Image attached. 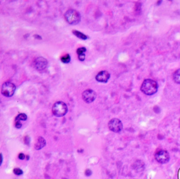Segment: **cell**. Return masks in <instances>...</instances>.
Returning <instances> with one entry per match:
<instances>
[{"label": "cell", "instance_id": "e0dca14e", "mask_svg": "<svg viewBox=\"0 0 180 179\" xmlns=\"http://www.w3.org/2000/svg\"><path fill=\"white\" fill-rule=\"evenodd\" d=\"M78 59L79 60H80V61H84V60H85V55L84 54L78 55Z\"/></svg>", "mask_w": 180, "mask_h": 179}, {"label": "cell", "instance_id": "3957f363", "mask_svg": "<svg viewBox=\"0 0 180 179\" xmlns=\"http://www.w3.org/2000/svg\"><path fill=\"white\" fill-rule=\"evenodd\" d=\"M53 114L56 117H63L67 113V106L64 102H56L52 108Z\"/></svg>", "mask_w": 180, "mask_h": 179}, {"label": "cell", "instance_id": "44dd1931", "mask_svg": "<svg viewBox=\"0 0 180 179\" xmlns=\"http://www.w3.org/2000/svg\"><path fill=\"white\" fill-rule=\"evenodd\" d=\"M2 154H1V164H2Z\"/></svg>", "mask_w": 180, "mask_h": 179}, {"label": "cell", "instance_id": "7c38bea8", "mask_svg": "<svg viewBox=\"0 0 180 179\" xmlns=\"http://www.w3.org/2000/svg\"><path fill=\"white\" fill-rule=\"evenodd\" d=\"M173 78L175 83L180 84V69H178L177 70L175 71L174 74L173 75Z\"/></svg>", "mask_w": 180, "mask_h": 179}, {"label": "cell", "instance_id": "52a82bcc", "mask_svg": "<svg viewBox=\"0 0 180 179\" xmlns=\"http://www.w3.org/2000/svg\"><path fill=\"white\" fill-rule=\"evenodd\" d=\"M96 97H97L96 93H95L94 90H87L84 91L82 94L83 100L87 104L92 103V102L96 99Z\"/></svg>", "mask_w": 180, "mask_h": 179}, {"label": "cell", "instance_id": "8fae6325", "mask_svg": "<svg viewBox=\"0 0 180 179\" xmlns=\"http://www.w3.org/2000/svg\"><path fill=\"white\" fill-rule=\"evenodd\" d=\"M72 32H73V33H74V35L78 37V38L80 39V40H87V39H88V36H86L85 34L82 33L81 32H79V31H77V30H73Z\"/></svg>", "mask_w": 180, "mask_h": 179}, {"label": "cell", "instance_id": "277c9868", "mask_svg": "<svg viewBox=\"0 0 180 179\" xmlns=\"http://www.w3.org/2000/svg\"><path fill=\"white\" fill-rule=\"evenodd\" d=\"M16 89H17V87H16L15 84H12V82L7 81V82L4 83L2 86V94L5 97H10L14 94Z\"/></svg>", "mask_w": 180, "mask_h": 179}, {"label": "cell", "instance_id": "4fadbf2b", "mask_svg": "<svg viewBox=\"0 0 180 179\" xmlns=\"http://www.w3.org/2000/svg\"><path fill=\"white\" fill-rule=\"evenodd\" d=\"M27 119V116L25 114H19L16 118V121H20V120H26Z\"/></svg>", "mask_w": 180, "mask_h": 179}, {"label": "cell", "instance_id": "9c48e42d", "mask_svg": "<svg viewBox=\"0 0 180 179\" xmlns=\"http://www.w3.org/2000/svg\"><path fill=\"white\" fill-rule=\"evenodd\" d=\"M110 75L109 73L107 70H102L100 72H99L98 74H97L96 79L97 81L100 83H107L108 81V80L110 79Z\"/></svg>", "mask_w": 180, "mask_h": 179}, {"label": "cell", "instance_id": "ac0fdd59", "mask_svg": "<svg viewBox=\"0 0 180 179\" xmlns=\"http://www.w3.org/2000/svg\"><path fill=\"white\" fill-rule=\"evenodd\" d=\"M16 128H18V129L22 128V123H20V121H16Z\"/></svg>", "mask_w": 180, "mask_h": 179}, {"label": "cell", "instance_id": "30bf717a", "mask_svg": "<svg viewBox=\"0 0 180 179\" xmlns=\"http://www.w3.org/2000/svg\"><path fill=\"white\" fill-rule=\"evenodd\" d=\"M45 145H46V141H45V139L43 138H42V137H40V138H38L37 143L35 145V148L36 150H40L43 148Z\"/></svg>", "mask_w": 180, "mask_h": 179}, {"label": "cell", "instance_id": "ffe728a7", "mask_svg": "<svg viewBox=\"0 0 180 179\" xmlns=\"http://www.w3.org/2000/svg\"><path fill=\"white\" fill-rule=\"evenodd\" d=\"M91 173H92L91 171L89 170V169H87V170H86V172H85L86 175H87V176H89V175H90V174H91Z\"/></svg>", "mask_w": 180, "mask_h": 179}, {"label": "cell", "instance_id": "6da1fadb", "mask_svg": "<svg viewBox=\"0 0 180 179\" xmlns=\"http://www.w3.org/2000/svg\"><path fill=\"white\" fill-rule=\"evenodd\" d=\"M158 86L156 81L151 79H146L143 81L142 86H141V90L145 95H153L156 94L158 91Z\"/></svg>", "mask_w": 180, "mask_h": 179}, {"label": "cell", "instance_id": "2e32d148", "mask_svg": "<svg viewBox=\"0 0 180 179\" xmlns=\"http://www.w3.org/2000/svg\"><path fill=\"white\" fill-rule=\"evenodd\" d=\"M13 172H14V174L17 175H20L22 174V171L19 168H15L13 170Z\"/></svg>", "mask_w": 180, "mask_h": 179}, {"label": "cell", "instance_id": "8992f818", "mask_svg": "<svg viewBox=\"0 0 180 179\" xmlns=\"http://www.w3.org/2000/svg\"><path fill=\"white\" fill-rule=\"evenodd\" d=\"M108 128H109L110 131H113V132L119 133L123 128L122 122L118 118H113L108 123Z\"/></svg>", "mask_w": 180, "mask_h": 179}, {"label": "cell", "instance_id": "9a60e30c", "mask_svg": "<svg viewBox=\"0 0 180 179\" xmlns=\"http://www.w3.org/2000/svg\"><path fill=\"white\" fill-rule=\"evenodd\" d=\"M86 48H84V47H80V48H78L77 50V53L78 55H80V54H84V53L86 52Z\"/></svg>", "mask_w": 180, "mask_h": 179}, {"label": "cell", "instance_id": "7a4b0ae2", "mask_svg": "<svg viewBox=\"0 0 180 179\" xmlns=\"http://www.w3.org/2000/svg\"><path fill=\"white\" fill-rule=\"evenodd\" d=\"M66 22L71 25H77L80 22V15L75 9H68L64 15Z\"/></svg>", "mask_w": 180, "mask_h": 179}, {"label": "cell", "instance_id": "5b68a950", "mask_svg": "<svg viewBox=\"0 0 180 179\" xmlns=\"http://www.w3.org/2000/svg\"><path fill=\"white\" fill-rule=\"evenodd\" d=\"M155 158L158 163L165 164L169 162L170 156L169 154L167 151L165 150H159L157 151L155 154Z\"/></svg>", "mask_w": 180, "mask_h": 179}, {"label": "cell", "instance_id": "ba28073f", "mask_svg": "<svg viewBox=\"0 0 180 179\" xmlns=\"http://www.w3.org/2000/svg\"><path fill=\"white\" fill-rule=\"evenodd\" d=\"M35 68L38 71H43L48 66V61L44 57H37L35 60V63H34Z\"/></svg>", "mask_w": 180, "mask_h": 179}, {"label": "cell", "instance_id": "d6986e66", "mask_svg": "<svg viewBox=\"0 0 180 179\" xmlns=\"http://www.w3.org/2000/svg\"><path fill=\"white\" fill-rule=\"evenodd\" d=\"M18 157H19V158L20 159V160H23V159L25 158V154H22V153H21V154H19V156H18Z\"/></svg>", "mask_w": 180, "mask_h": 179}, {"label": "cell", "instance_id": "5bb4252c", "mask_svg": "<svg viewBox=\"0 0 180 179\" xmlns=\"http://www.w3.org/2000/svg\"><path fill=\"white\" fill-rule=\"evenodd\" d=\"M61 60L64 63H70V61H71V56H70L69 54H66L65 56H63V57H61Z\"/></svg>", "mask_w": 180, "mask_h": 179}]
</instances>
